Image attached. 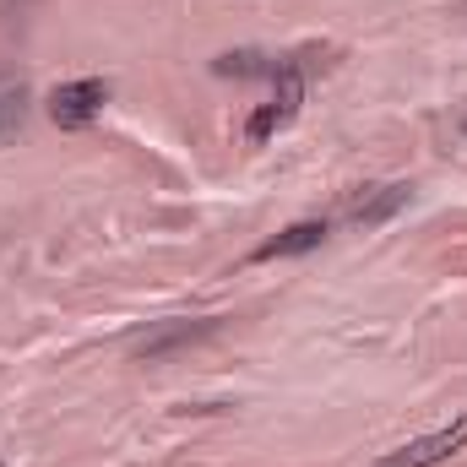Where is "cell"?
I'll return each instance as SVG.
<instances>
[{
  "label": "cell",
  "instance_id": "5",
  "mask_svg": "<svg viewBox=\"0 0 467 467\" xmlns=\"http://www.w3.org/2000/svg\"><path fill=\"white\" fill-rule=\"evenodd\" d=\"M327 234H332V223H327V218H305V223H288L283 234L261 239V244L250 250V261H288V255H310V250H321V244H327Z\"/></svg>",
  "mask_w": 467,
  "mask_h": 467
},
{
  "label": "cell",
  "instance_id": "3",
  "mask_svg": "<svg viewBox=\"0 0 467 467\" xmlns=\"http://www.w3.org/2000/svg\"><path fill=\"white\" fill-rule=\"evenodd\" d=\"M104 104H109V82H104V77L60 82V88L49 93V119H55L60 130H88L93 119L104 115Z\"/></svg>",
  "mask_w": 467,
  "mask_h": 467
},
{
  "label": "cell",
  "instance_id": "7",
  "mask_svg": "<svg viewBox=\"0 0 467 467\" xmlns=\"http://www.w3.org/2000/svg\"><path fill=\"white\" fill-rule=\"evenodd\" d=\"M33 115V82L11 66H0V147H11Z\"/></svg>",
  "mask_w": 467,
  "mask_h": 467
},
{
  "label": "cell",
  "instance_id": "6",
  "mask_svg": "<svg viewBox=\"0 0 467 467\" xmlns=\"http://www.w3.org/2000/svg\"><path fill=\"white\" fill-rule=\"evenodd\" d=\"M213 332H218L213 316H207V321H163V327L141 332V337L130 343V353H136V358H163V353L191 348V343H202V337H213Z\"/></svg>",
  "mask_w": 467,
  "mask_h": 467
},
{
  "label": "cell",
  "instance_id": "8",
  "mask_svg": "<svg viewBox=\"0 0 467 467\" xmlns=\"http://www.w3.org/2000/svg\"><path fill=\"white\" fill-rule=\"evenodd\" d=\"M213 71L218 77H277V60L272 55H261V49H229V55H218L213 60Z\"/></svg>",
  "mask_w": 467,
  "mask_h": 467
},
{
  "label": "cell",
  "instance_id": "4",
  "mask_svg": "<svg viewBox=\"0 0 467 467\" xmlns=\"http://www.w3.org/2000/svg\"><path fill=\"white\" fill-rule=\"evenodd\" d=\"M408 202H413V185H408V180L369 185L364 196H353V202H348V223H353V229H380V223H391Z\"/></svg>",
  "mask_w": 467,
  "mask_h": 467
},
{
  "label": "cell",
  "instance_id": "1",
  "mask_svg": "<svg viewBox=\"0 0 467 467\" xmlns=\"http://www.w3.org/2000/svg\"><path fill=\"white\" fill-rule=\"evenodd\" d=\"M299 104H305V55H283V60H277V77H272V99H266L255 115L244 119L250 147L272 141L288 119L299 115Z\"/></svg>",
  "mask_w": 467,
  "mask_h": 467
},
{
  "label": "cell",
  "instance_id": "2",
  "mask_svg": "<svg viewBox=\"0 0 467 467\" xmlns=\"http://www.w3.org/2000/svg\"><path fill=\"white\" fill-rule=\"evenodd\" d=\"M462 446H467V413H457L451 424H441V430H430V435H419V441L375 457L369 467H441V462H451Z\"/></svg>",
  "mask_w": 467,
  "mask_h": 467
}]
</instances>
